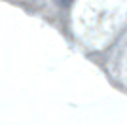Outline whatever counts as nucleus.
Listing matches in <instances>:
<instances>
[{"label": "nucleus", "instance_id": "obj_1", "mask_svg": "<svg viewBox=\"0 0 127 125\" xmlns=\"http://www.w3.org/2000/svg\"><path fill=\"white\" fill-rule=\"evenodd\" d=\"M59 2H61V4H68V0H59Z\"/></svg>", "mask_w": 127, "mask_h": 125}]
</instances>
